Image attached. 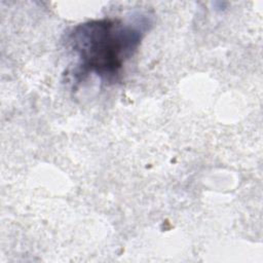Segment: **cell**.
I'll return each mask as SVG.
<instances>
[{"mask_svg":"<svg viewBox=\"0 0 263 263\" xmlns=\"http://www.w3.org/2000/svg\"><path fill=\"white\" fill-rule=\"evenodd\" d=\"M146 25L104 18L75 27L68 41L79 59V74L93 73L108 82L115 80L141 43Z\"/></svg>","mask_w":263,"mask_h":263,"instance_id":"6da1fadb","label":"cell"}]
</instances>
